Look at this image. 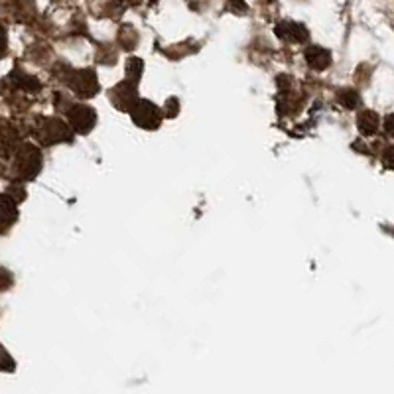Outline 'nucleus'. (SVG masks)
Here are the masks:
<instances>
[{"instance_id":"0eeeda50","label":"nucleus","mask_w":394,"mask_h":394,"mask_svg":"<svg viewBox=\"0 0 394 394\" xmlns=\"http://www.w3.org/2000/svg\"><path fill=\"white\" fill-rule=\"evenodd\" d=\"M306 61L310 63V67L315 71H324L329 67L331 63V53L325 50V48H320V46H312L306 50Z\"/></svg>"},{"instance_id":"20e7f679","label":"nucleus","mask_w":394,"mask_h":394,"mask_svg":"<svg viewBox=\"0 0 394 394\" xmlns=\"http://www.w3.org/2000/svg\"><path fill=\"white\" fill-rule=\"evenodd\" d=\"M67 117H70L71 126L79 132V134H87V132L95 126V122H97L95 111H93L91 107H85V105H75V107H71Z\"/></svg>"},{"instance_id":"1a4fd4ad","label":"nucleus","mask_w":394,"mask_h":394,"mask_svg":"<svg viewBox=\"0 0 394 394\" xmlns=\"http://www.w3.org/2000/svg\"><path fill=\"white\" fill-rule=\"evenodd\" d=\"M16 199H12L11 193H4L2 195V215H4V231L8 229L11 223L16 221Z\"/></svg>"},{"instance_id":"423d86ee","label":"nucleus","mask_w":394,"mask_h":394,"mask_svg":"<svg viewBox=\"0 0 394 394\" xmlns=\"http://www.w3.org/2000/svg\"><path fill=\"white\" fill-rule=\"evenodd\" d=\"M276 34L284 41H292V44H300V41L308 40V30L303 28L302 24H296V22H282V24H278L276 26Z\"/></svg>"},{"instance_id":"39448f33","label":"nucleus","mask_w":394,"mask_h":394,"mask_svg":"<svg viewBox=\"0 0 394 394\" xmlns=\"http://www.w3.org/2000/svg\"><path fill=\"white\" fill-rule=\"evenodd\" d=\"M44 122H46V126H41L40 138L46 142V144H58V142L70 140L71 138V132L67 124H63V122L58 121V119H48V121Z\"/></svg>"},{"instance_id":"6e6552de","label":"nucleus","mask_w":394,"mask_h":394,"mask_svg":"<svg viewBox=\"0 0 394 394\" xmlns=\"http://www.w3.org/2000/svg\"><path fill=\"white\" fill-rule=\"evenodd\" d=\"M357 126H359L361 134L373 136L374 132L379 131V126H381V119L374 111H361L359 117H357Z\"/></svg>"},{"instance_id":"f03ea898","label":"nucleus","mask_w":394,"mask_h":394,"mask_svg":"<svg viewBox=\"0 0 394 394\" xmlns=\"http://www.w3.org/2000/svg\"><path fill=\"white\" fill-rule=\"evenodd\" d=\"M132 121L136 122L142 129H158L162 121V112L156 105L150 101H138L132 107Z\"/></svg>"},{"instance_id":"9b49d317","label":"nucleus","mask_w":394,"mask_h":394,"mask_svg":"<svg viewBox=\"0 0 394 394\" xmlns=\"http://www.w3.org/2000/svg\"><path fill=\"white\" fill-rule=\"evenodd\" d=\"M339 101L347 109H355V107H359V95L353 89H343V91H339Z\"/></svg>"},{"instance_id":"9d476101","label":"nucleus","mask_w":394,"mask_h":394,"mask_svg":"<svg viewBox=\"0 0 394 394\" xmlns=\"http://www.w3.org/2000/svg\"><path fill=\"white\" fill-rule=\"evenodd\" d=\"M142 70H144V63H142V60H138V58H132V60L126 61V75H129L131 81L138 83Z\"/></svg>"},{"instance_id":"7ed1b4c3","label":"nucleus","mask_w":394,"mask_h":394,"mask_svg":"<svg viewBox=\"0 0 394 394\" xmlns=\"http://www.w3.org/2000/svg\"><path fill=\"white\" fill-rule=\"evenodd\" d=\"M70 85L73 91L79 97H95V93L99 91V81L97 75L91 70H83L73 73L70 79Z\"/></svg>"},{"instance_id":"ddd939ff","label":"nucleus","mask_w":394,"mask_h":394,"mask_svg":"<svg viewBox=\"0 0 394 394\" xmlns=\"http://www.w3.org/2000/svg\"><path fill=\"white\" fill-rule=\"evenodd\" d=\"M384 131L388 136H393L394 138V112L393 114H388L386 119H384Z\"/></svg>"},{"instance_id":"f8f14e48","label":"nucleus","mask_w":394,"mask_h":394,"mask_svg":"<svg viewBox=\"0 0 394 394\" xmlns=\"http://www.w3.org/2000/svg\"><path fill=\"white\" fill-rule=\"evenodd\" d=\"M383 164L384 168H388V170H394V146H388L383 154Z\"/></svg>"},{"instance_id":"f257e3e1","label":"nucleus","mask_w":394,"mask_h":394,"mask_svg":"<svg viewBox=\"0 0 394 394\" xmlns=\"http://www.w3.org/2000/svg\"><path fill=\"white\" fill-rule=\"evenodd\" d=\"M41 168V156L36 146L32 144H24L18 154H16V170L18 176L24 180H32L36 178Z\"/></svg>"}]
</instances>
